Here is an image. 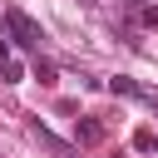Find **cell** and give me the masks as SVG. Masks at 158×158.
<instances>
[{
  "instance_id": "obj_2",
  "label": "cell",
  "mask_w": 158,
  "mask_h": 158,
  "mask_svg": "<svg viewBox=\"0 0 158 158\" xmlns=\"http://www.w3.org/2000/svg\"><path fill=\"white\" fill-rule=\"evenodd\" d=\"M104 89H109V94H123V99H143V104H148V94H153V89H143V84H138V79H128V74L104 79Z\"/></svg>"
},
{
  "instance_id": "obj_3",
  "label": "cell",
  "mask_w": 158,
  "mask_h": 158,
  "mask_svg": "<svg viewBox=\"0 0 158 158\" xmlns=\"http://www.w3.org/2000/svg\"><path fill=\"white\" fill-rule=\"evenodd\" d=\"M128 15H133V25L158 30V5H153V0H128Z\"/></svg>"
},
{
  "instance_id": "obj_1",
  "label": "cell",
  "mask_w": 158,
  "mask_h": 158,
  "mask_svg": "<svg viewBox=\"0 0 158 158\" xmlns=\"http://www.w3.org/2000/svg\"><path fill=\"white\" fill-rule=\"evenodd\" d=\"M5 30H10V40H15V44H25V49H40V44H44V30H40L20 5H10V10H5Z\"/></svg>"
},
{
  "instance_id": "obj_8",
  "label": "cell",
  "mask_w": 158,
  "mask_h": 158,
  "mask_svg": "<svg viewBox=\"0 0 158 158\" xmlns=\"http://www.w3.org/2000/svg\"><path fill=\"white\" fill-rule=\"evenodd\" d=\"M5 59H10V44H5V40H0V64H5Z\"/></svg>"
},
{
  "instance_id": "obj_4",
  "label": "cell",
  "mask_w": 158,
  "mask_h": 158,
  "mask_svg": "<svg viewBox=\"0 0 158 158\" xmlns=\"http://www.w3.org/2000/svg\"><path fill=\"white\" fill-rule=\"evenodd\" d=\"M74 143H84V148H94V143H104V123H99V118H84V123L74 128Z\"/></svg>"
},
{
  "instance_id": "obj_5",
  "label": "cell",
  "mask_w": 158,
  "mask_h": 158,
  "mask_svg": "<svg viewBox=\"0 0 158 158\" xmlns=\"http://www.w3.org/2000/svg\"><path fill=\"white\" fill-rule=\"evenodd\" d=\"M0 79H5V84H20V79H25V64H20L15 54H10V59L0 64Z\"/></svg>"
},
{
  "instance_id": "obj_7",
  "label": "cell",
  "mask_w": 158,
  "mask_h": 158,
  "mask_svg": "<svg viewBox=\"0 0 158 158\" xmlns=\"http://www.w3.org/2000/svg\"><path fill=\"white\" fill-rule=\"evenodd\" d=\"M35 79H40V84H54V69H49L44 59H35Z\"/></svg>"
},
{
  "instance_id": "obj_6",
  "label": "cell",
  "mask_w": 158,
  "mask_h": 158,
  "mask_svg": "<svg viewBox=\"0 0 158 158\" xmlns=\"http://www.w3.org/2000/svg\"><path fill=\"white\" fill-rule=\"evenodd\" d=\"M133 148H138V153H153V148H158V133H153V128H138V133H133Z\"/></svg>"
}]
</instances>
